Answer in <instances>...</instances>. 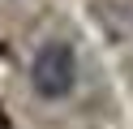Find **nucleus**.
Masks as SVG:
<instances>
[{"mask_svg":"<svg viewBox=\"0 0 133 129\" xmlns=\"http://www.w3.org/2000/svg\"><path fill=\"white\" fill-rule=\"evenodd\" d=\"M77 82V56L69 43H43L30 60V86L43 99H64Z\"/></svg>","mask_w":133,"mask_h":129,"instance_id":"obj_1","label":"nucleus"}]
</instances>
